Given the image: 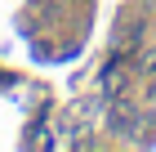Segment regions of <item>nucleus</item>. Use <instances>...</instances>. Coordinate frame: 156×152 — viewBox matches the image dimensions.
Here are the masks:
<instances>
[{"label": "nucleus", "mask_w": 156, "mask_h": 152, "mask_svg": "<svg viewBox=\"0 0 156 152\" xmlns=\"http://www.w3.org/2000/svg\"><path fill=\"white\" fill-rule=\"evenodd\" d=\"M143 72H156V49H152V54H143Z\"/></svg>", "instance_id": "nucleus-1"}]
</instances>
